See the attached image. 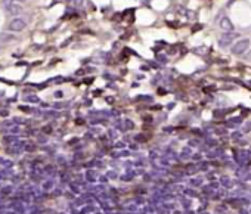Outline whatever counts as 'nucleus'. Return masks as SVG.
<instances>
[{
  "instance_id": "nucleus-1",
  "label": "nucleus",
  "mask_w": 251,
  "mask_h": 214,
  "mask_svg": "<svg viewBox=\"0 0 251 214\" xmlns=\"http://www.w3.org/2000/svg\"><path fill=\"white\" fill-rule=\"evenodd\" d=\"M248 49H250V40L248 38H242V40H238L232 46V53L235 56H239V55H244Z\"/></svg>"
},
{
  "instance_id": "nucleus-2",
  "label": "nucleus",
  "mask_w": 251,
  "mask_h": 214,
  "mask_svg": "<svg viewBox=\"0 0 251 214\" xmlns=\"http://www.w3.org/2000/svg\"><path fill=\"white\" fill-rule=\"evenodd\" d=\"M3 8L11 15H18L19 12H22V6L19 5V2H15V0H6L3 3Z\"/></svg>"
},
{
  "instance_id": "nucleus-3",
  "label": "nucleus",
  "mask_w": 251,
  "mask_h": 214,
  "mask_svg": "<svg viewBox=\"0 0 251 214\" xmlns=\"http://www.w3.org/2000/svg\"><path fill=\"white\" fill-rule=\"evenodd\" d=\"M25 27H27V22L22 18H15L9 24V30L11 31H22V30H25Z\"/></svg>"
},
{
  "instance_id": "nucleus-4",
  "label": "nucleus",
  "mask_w": 251,
  "mask_h": 214,
  "mask_svg": "<svg viewBox=\"0 0 251 214\" xmlns=\"http://www.w3.org/2000/svg\"><path fill=\"white\" fill-rule=\"evenodd\" d=\"M235 37H238L235 33L232 31H229V33H226V34H223V36L220 37V40H219V44L222 46V47H225V46H229L231 43H232L233 40H235Z\"/></svg>"
},
{
  "instance_id": "nucleus-5",
  "label": "nucleus",
  "mask_w": 251,
  "mask_h": 214,
  "mask_svg": "<svg viewBox=\"0 0 251 214\" xmlns=\"http://www.w3.org/2000/svg\"><path fill=\"white\" fill-rule=\"evenodd\" d=\"M220 28H222L223 31L229 33V31H233V24L231 22L229 18H222V21H220Z\"/></svg>"
},
{
  "instance_id": "nucleus-6",
  "label": "nucleus",
  "mask_w": 251,
  "mask_h": 214,
  "mask_svg": "<svg viewBox=\"0 0 251 214\" xmlns=\"http://www.w3.org/2000/svg\"><path fill=\"white\" fill-rule=\"evenodd\" d=\"M247 59H248V61H251V49H250V52L247 53Z\"/></svg>"
},
{
  "instance_id": "nucleus-7",
  "label": "nucleus",
  "mask_w": 251,
  "mask_h": 214,
  "mask_svg": "<svg viewBox=\"0 0 251 214\" xmlns=\"http://www.w3.org/2000/svg\"><path fill=\"white\" fill-rule=\"evenodd\" d=\"M15 2H24V0H15Z\"/></svg>"
}]
</instances>
